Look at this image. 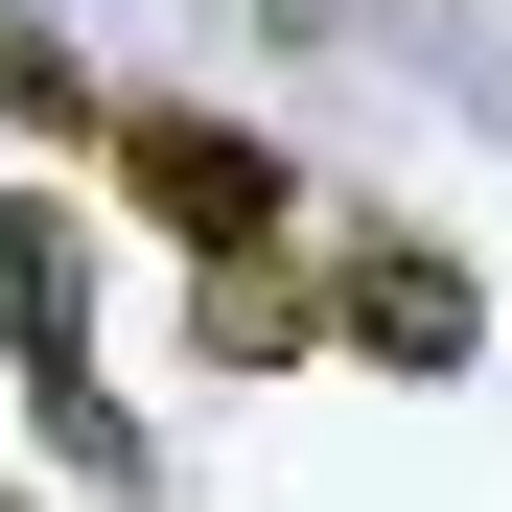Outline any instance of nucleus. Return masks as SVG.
I'll return each mask as SVG.
<instances>
[{"label": "nucleus", "instance_id": "nucleus-1", "mask_svg": "<svg viewBox=\"0 0 512 512\" xmlns=\"http://www.w3.org/2000/svg\"><path fill=\"white\" fill-rule=\"evenodd\" d=\"M117 187L187 233V280H233V256H280V233H303L280 140H256V117H210V94H117Z\"/></svg>", "mask_w": 512, "mask_h": 512}, {"label": "nucleus", "instance_id": "nucleus-2", "mask_svg": "<svg viewBox=\"0 0 512 512\" xmlns=\"http://www.w3.org/2000/svg\"><path fill=\"white\" fill-rule=\"evenodd\" d=\"M0 350H24V396H47V443L94 466V489H140V419L94 396V233H70L47 187L0 210Z\"/></svg>", "mask_w": 512, "mask_h": 512}, {"label": "nucleus", "instance_id": "nucleus-3", "mask_svg": "<svg viewBox=\"0 0 512 512\" xmlns=\"http://www.w3.org/2000/svg\"><path fill=\"white\" fill-rule=\"evenodd\" d=\"M326 326H350L373 373H466L489 350V280H466L443 233H350V256H326Z\"/></svg>", "mask_w": 512, "mask_h": 512}, {"label": "nucleus", "instance_id": "nucleus-4", "mask_svg": "<svg viewBox=\"0 0 512 512\" xmlns=\"http://www.w3.org/2000/svg\"><path fill=\"white\" fill-rule=\"evenodd\" d=\"M187 326H210L233 373H280L303 326H326V280H303V256H233V280H187Z\"/></svg>", "mask_w": 512, "mask_h": 512}, {"label": "nucleus", "instance_id": "nucleus-5", "mask_svg": "<svg viewBox=\"0 0 512 512\" xmlns=\"http://www.w3.org/2000/svg\"><path fill=\"white\" fill-rule=\"evenodd\" d=\"M0 117L24 140H117V94L70 70V24H24V0H0Z\"/></svg>", "mask_w": 512, "mask_h": 512}, {"label": "nucleus", "instance_id": "nucleus-6", "mask_svg": "<svg viewBox=\"0 0 512 512\" xmlns=\"http://www.w3.org/2000/svg\"><path fill=\"white\" fill-rule=\"evenodd\" d=\"M0 512H24V489H0Z\"/></svg>", "mask_w": 512, "mask_h": 512}]
</instances>
